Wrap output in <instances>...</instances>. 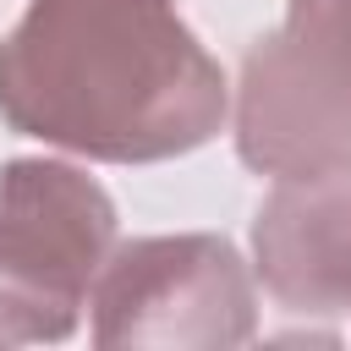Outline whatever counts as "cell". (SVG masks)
<instances>
[{
	"label": "cell",
	"instance_id": "1",
	"mask_svg": "<svg viewBox=\"0 0 351 351\" xmlns=\"http://www.w3.org/2000/svg\"><path fill=\"white\" fill-rule=\"evenodd\" d=\"M225 110V71L176 0H33L0 38V115L88 159L186 154Z\"/></svg>",
	"mask_w": 351,
	"mask_h": 351
},
{
	"label": "cell",
	"instance_id": "2",
	"mask_svg": "<svg viewBox=\"0 0 351 351\" xmlns=\"http://www.w3.org/2000/svg\"><path fill=\"white\" fill-rule=\"evenodd\" d=\"M236 148L263 176L351 165V0H291L236 88Z\"/></svg>",
	"mask_w": 351,
	"mask_h": 351
},
{
	"label": "cell",
	"instance_id": "3",
	"mask_svg": "<svg viewBox=\"0 0 351 351\" xmlns=\"http://www.w3.org/2000/svg\"><path fill=\"white\" fill-rule=\"evenodd\" d=\"M115 247L110 197L60 159L0 176V340H66Z\"/></svg>",
	"mask_w": 351,
	"mask_h": 351
},
{
	"label": "cell",
	"instance_id": "4",
	"mask_svg": "<svg viewBox=\"0 0 351 351\" xmlns=\"http://www.w3.org/2000/svg\"><path fill=\"white\" fill-rule=\"evenodd\" d=\"M93 340L99 346H247L252 340V280L225 236H143L110 247L93 280Z\"/></svg>",
	"mask_w": 351,
	"mask_h": 351
},
{
	"label": "cell",
	"instance_id": "5",
	"mask_svg": "<svg viewBox=\"0 0 351 351\" xmlns=\"http://www.w3.org/2000/svg\"><path fill=\"white\" fill-rule=\"evenodd\" d=\"M258 274L291 313H351V165L280 176L252 225Z\"/></svg>",
	"mask_w": 351,
	"mask_h": 351
}]
</instances>
